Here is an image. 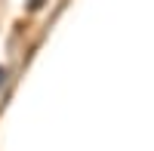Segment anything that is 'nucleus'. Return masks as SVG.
Returning a JSON list of instances; mask_svg holds the SVG:
<instances>
[]
</instances>
